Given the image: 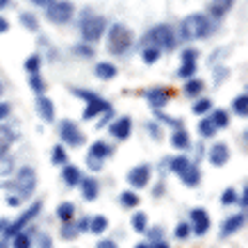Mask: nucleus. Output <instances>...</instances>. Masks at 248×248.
<instances>
[{
  "instance_id": "58",
  "label": "nucleus",
  "mask_w": 248,
  "mask_h": 248,
  "mask_svg": "<svg viewBox=\"0 0 248 248\" xmlns=\"http://www.w3.org/2000/svg\"><path fill=\"white\" fill-rule=\"evenodd\" d=\"M0 248H7V244H0Z\"/></svg>"
},
{
  "instance_id": "10",
  "label": "nucleus",
  "mask_w": 248,
  "mask_h": 248,
  "mask_svg": "<svg viewBox=\"0 0 248 248\" xmlns=\"http://www.w3.org/2000/svg\"><path fill=\"white\" fill-rule=\"evenodd\" d=\"M109 132H112V137H116V139H128L130 132H132V121L128 119V116H121L119 121H114L112 128H109Z\"/></svg>"
},
{
  "instance_id": "5",
  "label": "nucleus",
  "mask_w": 248,
  "mask_h": 248,
  "mask_svg": "<svg viewBox=\"0 0 248 248\" xmlns=\"http://www.w3.org/2000/svg\"><path fill=\"white\" fill-rule=\"evenodd\" d=\"M34 187H37V173H34V169L23 166L21 171L16 173V189L21 191L18 198H28V196H32Z\"/></svg>"
},
{
  "instance_id": "51",
  "label": "nucleus",
  "mask_w": 248,
  "mask_h": 248,
  "mask_svg": "<svg viewBox=\"0 0 248 248\" xmlns=\"http://www.w3.org/2000/svg\"><path fill=\"white\" fill-rule=\"evenodd\" d=\"M32 2H34V5H41V7H50L55 0H32Z\"/></svg>"
},
{
  "instance_id": "36",
  "label": "nucleus",
  "mask_w": 248,
  "mask_h": 248,
  "mask_svg": "<svg viewBox=\"0 0 248 248\" xmlns=\"http://www.w3.org/2000/svg\"><path fill=\"white\" fill-rule=\"evenodd\" d=\"M14 171V162L9 155H0V175H9Z\"/></svg>"
},
{
  "instance_id": "6",
  "label": "nucleus",
  "mask_w": 248,
  "mask_h": 248,
  "mask_svg": "<svg viewBox=\"0 0 248 248\" xmlns=\"http://www.w3.org/2000/svg\"><path fill=\"white\" fill-rule=\"evenodd\" d=\"M46 16H48V21L53 23H68L71 21V16H73V5L66 2V0H55L50 7H46Z\"/></svg>"
},
{
  "instance_id": "12",
  "label": "nucleus",
  "mask_w": 248,
  "mask_h": 248,
  "mask_svg": "<svg viewBox=\"0 0 248 248\" xmlns=\"http://www.w3.org/2000/svg\"><path fill=\"white\" fill-rule=\"evenodd\" d=\"M191 221H194L196 234H205L210 230V217H207V212H205L203 207H198V210L191 212Z\"/></svg>"
},
{
  "instance_id": "14",
  "label": "nucleus",
  "mask_w": 248,
  "mask_h": 248,
  "mask_svg": "<svg viewBox=\"0 0 248 248\" xmlns=\"http://www.w3.org/2000/svg\"><path fill=\"white\" fill-rule=\"evenodd\" d=\"M37 112L41 114V119L44 121H55V105H53V100L50 98H46V96H39L37 98Z\"/></svg>"
},
{
  "instance_id": "40",
  "label": "nucleus",
  "mask_w": 248,
  "mask_h": 248,
  "mask_svg": "<svg viewBox=\"0 0 248 248\" xmlns=\"http://www.w3.org/2000/svg\"><path fill=\"white\" fill-rule=\"evenodd\" d=\"M196 66H198L196 62H185V64L180 66V71H178V76L180 78H191L196 73Z\"/></svg>"
},
{
  "instance_id": "46",
  "label": "nucleus",
  "mask_w": 248,
  "mask_h": 248,
  "mask_svg": "<svg viewBox=\"0 0 248 248\" xmlns=\"http://www.w3.org/2000/svg\"><path fill=\"white\" fill-rule=\"evenodd\" d=\"M187 234H189V226H187V223H180V226L175 228V237H178V239H187Z\"/></svg>"
},
{
  "instance_id": "29",
  "label": "nucleus",
  "mask_w": 248,
  "mask_h": 248,
  "mask_svg": "<svg viewBox=\"0 0 248 248\" xmlns=\"http://www.w3.org/2000/svg\"><path fill=\"white\" fill-rule=\"evenodd\" d=\"M230 5H232V0H214L212 2V7H210V12L214 16H223L230 9Z\"/></svg>"
},
{
  "instance_id": "37",
  "label": "nucleus",
  "mask_w": 248,
  "mask_h": 248,
  "mask_svg": "<svg viewBox=\"0 0 248 248\" xmlns=\"http://www.w3.org/2000/svg\"><path fill=\"white\" fill-rule=\"evenodd\" d=\"M141 55H143V62H148V64H155V62L159 60L162 50H157V48H143Z\"/></svg>"
},
{
  "instance_id": "34",
  "label": "nucleus",
  "mask_w": 248,
  "mask_h": 248,
  "mask_svg": "<svg viewBox=\"0 0 248 248\" xmlns=\"http://www.w3.org/2000/svg\"><path fill=\"white\" fill-rule=\"evenodd\" d=\"M201 91H203V82H201V80H189V82L185 84V93L191 98H196Z\"/></svg>"
},
{
  "instance_id": "43",
  "label": "nucleus",
  "mask_w": 248,
  "mask_h": 248,
  "mask_svg": "<svg viewBox=\"0 0 248 248\" xmlns=\"http://www.w3.org/2000/svg\"><path fill=\"white\" fill-rule=\"evenodd\" d=\"M39 64H41L39 55H32V57H28V62H25V68H28L30 73H37V71H39Z\"/></svg>"
},
{
  "instance_id": "17",
  "label": "nucleus",
  "mask_w": 248,
  "mask_h": 248,
  "mask_svg": "<svg viewBox=\"0 0 248 248\" xmlns=\"http://www.w3.org/2000/svg\"><path fill=\"white\" fill-rule=\"evenodd\" d=\"M80 185H82V198L84 201H96L98 198V182H96V178H82Z\"/></svg>"
},
{
  "instance_id": "39",
  "label": "nucleus",
  "mask_w": 248,
  "mask_h": 248,
  "mask_svg": "<svg viewBox=\"0 0 248 248\" xmlns=\"http://www.w3.org/2000/svg\"><path fill=\"white\" fill-rule=\"evenodd\" d=\"M50 159H53V164H66V151L62 146H55Z\"/></svg>"
},
{
  "instance_id": "13",
  "label": "nucleus",
  "mask_w": 248,
  "mask_h": 248,
  "mask_svg": "<svg viewBox=\"0 0 248 248\" xmlns=\"http://www.w3.org/2000/svg\"><path fill=\"white\" fill-rule=\"evenodd\" d=\"M109 109H112V107L107 105L105 100H103V98H93V100H89V105H87V109H84V114H82V119H93V116H96V114H100V112H109Z\"/></svg>"
},
{
  "instance_id": "32",
  "label": "nucleus",
  "mask_w": 248,
  "mask_h": 248,
  "mask_svg": "<svg viewBox=\"0 0 248 248\" xmlns=\"http://www.w3.org/2000/svg\"><path fill=\"white\" fill-rule=\"evenodd\" d=\"M232 107H234V114L246 116V112H248V96H237L232 100Z\"/></svg>"
},
{
  "instance_id": "9",
  "label": "nucleus",
  "mask_w": 248,
  "mask_h": 248,
  "mask_svg": "<svg viewBox=\"0 0 248 248\" xmlns=\"http://www.w3.org/2000/svg\"><path fill=\"white\" fill-rule=\"evenodd\" d=\"M128 182L135 189H143L148 182H151V166H148V164H139V166H135V169H130Z\"/></svg>"
},
{
  "instance_id": "47",
  "label": "nucleus",
  "mask_w": 248,
  "mask_h": 248,
  "mask_svg": "<svg viewBox=\"0 0 248 248\" xmlns=\"http://www.w3.org/2000/svg\"><path fill=\"white\" fill-rule=\"evenodd\" d=\"M157 116H159V121H164V123H169V125H173V128H182V125H180V121L171 119V116H166V114L157 112Z\"/></svg>"
},
{
  "instance_id": "22",
  "label": "nucleus",
  "mask_w": 248,
  "mask_h": 248,
  "mask_svg": "<svg viewBox=\"0 0 248 248\" xmlns=\"http://www.w3.org/2000/svg\"><path fill=\"white\" fill-rule=\"evenodd\" d=\"M171 143H173V148H178V151H187L189 148V135L185 132V130H175L171 137Z\"/></svg>"
},
{
  "instance_id": "25",
  "label": "nucleus",
  "mask_w": 248,
  "mask_h": 248,
  "mask_svg": "<svg viewBox=\"0 0 248 248\" xmlns=\"http://www.w3.org/2000/svg\"><path fill=\"white\" fill-rule=\"evenodd\" d=\"M12 246L14 248H32V237L28 232H16L12 237Z\"/></svg>"
},
{
  "instance_id": "35",
  "label": "nucleus",
  "mask_w": 248,
  "mask_h": 248,
  "mask_svg": "<svg viewBox=\"0 0 248 248\" xmlns=\"http://www.w3.org/2000/svg\"><path fill=\"white\" fill-rule=\"evenodd\" d=\"M210 121L217 125V130L218 128H226V125H228V114L223 112V109H217V112H212Z\"/></svg>"
},
{
  "instance_id": "16",
  "label": "nucleus",
  "mask_w": 248,
  "mask_h": 248,
  "mask_svg": "<svg viewBox=\"0 0 248 248\" xmlns=\"http://www.w3.org/2000/svg\"><path fill=\"white\" fill-rule=\"evenodd\" d=\"M146 98H148V103H151L155 109H159V107H164L166 103H169V91L151 89V91H146Z\"/></svg>"
},
{
  "instance_id": "3",
  "label": "nucleus",
  "mask_w": 248,
  "mask_h": 248,
  "mask_svg": "<svg viewBox=\"0 0 248 248\" xmlns=\"http://www.w3.org/2000/svg\"><path fill=\"white\" fill-rule=\"evenodd\" d=\"M107 48H109V53L114 55H125L130 50V46H132V34H130L128 28H123V25H112L109 32H107Z\"/></svg>"
},
{
  "instance_id": "21",
  "label": "nucleus",
  "mask_w": 248,
  "mask_h": 248,
  "mask_svg": "<svg viewBox=\"0 0 248 248\" xmlns=\"http://www.w3.org/2000/svg\"><path fill=\"white\" fill-rule=\"evenodd\" d=\"M180 178H182V182H185L187 187H196V185L201 182V169H198L196 164H189V169L182 173Z\"/></svg>"
},
{
  "instance_id": "15",
  "label": "nucleus",
  "mask_w": 248,
  "mask_h": 248,
  "mask_svg": "<svg viewBox=\"0 0 248 248\" xmlns=\"http://www.w3.org/2000/svg\"><path fill=\"white\" fill-rule=\"evenodd\" d=\"M16 135L14 130L7 128V125H0V155H7V151L14 146Z\"/></svg>"
},
{
  "instance_id": "50",
  "label": "nucleus",
  "mask_w": 248,
  "mask_h": 248,
  "mask_svg": "<svg viewBox=\"0 0 248 248\" xmlns=\"http://www.w3.org/2000/svg\"><path fill=\"white\" fill-rule=\"evenodd\" d=\"M162 237H164V230H159V228H155V230H151V239H162Z\"/></svg>"
},
{
  "instance_id": "52",
  "label": "nucleus",
  "mask_w": 248,
  "mask_h": 248,
  "mask_svg": "<svg viewBox=\"0 0 248 248\" xmlns=\"http://www.w3.org/2000/svg\"><path fill=\"white\" fill-rule=\"evenodd\" d=\"M7 30H9V23L5 21L2 16H0V34H2V32H7Z\"/></svg>"
},
{
  "instance_id": "8",
  "label": "nucleus",
  "mask_w": 248,
  "mask_h": 248,
  "mask_svg": "<svg viewBox=\"0 0 248 248\" xmlns=\"http://www.w3.org/2000/svg\"><path fill=\"white\" fill-rule=\"evenodd\" d=\"M39 210H41V203H34V205H32V207H30V210H28V212H23V214H21V217H18V218H16L14 223H9V226H7V230H5V232H7L9 237H14L16 232H23V228H25V226H28V223H30V221H32V218L37 217V214H39Z\"/></svg>"
},
{
  "instance_id": "24",
  "label": "nucleus",
  "mask_w": 248,
  "mask_h": 248,
  "mask_svg": "<svg viewBox=\"0 0 248 248\" xmlns=\"http://www.w3.org/2000/svg\"><path fill=\"white\" fill-rule=\"evenodd\" d=\"M107 226H109V221H107V217H103V214H98V217H91V218H89L91 232L103 234V232L107 230Z\"/></svg>"
},
{
  "instance_id": "41",
  "label": "nucleus",
  "mask_w": 248,
  "mask_h": 248,
  "mask_svg": "<svg viewBox=\"0 0 248 248\" xmlns=\"http://www.w3.org/2000/svg\"><path fill=\"white\" fill-rule=\"evenodd\" d=\"M21 23H23V25H25V28H28V30H32V32H34V30H37V28H39L37 18H34V16H32V14H21Z\"/></svg>"
},
{
  "instance_id": "4",
  "label": "nucleus",
  "mask_w": 248,
  "mask_h": 248,
  "mask_svg": "<svg viewBox=\"0 0 248 248\" xmlns=\"http://www.w3.org/2000/svg\"><path fill=\"white\" fill-rule=\"evenodd\" d=\"M105 30H107V21L103 18V16L84 14L82 23H80V32H82V39H84V41L93 44V41H98V39L105 34Z\"/></svg>"
},
{
  "instance_id": "30",
  "label": "nucleus",
  "mask_w": 248,
  "mask_h": 248,
  "mask_svg": "<svg viewBox=\"0 0 248 248\" xmlns=\"http://www.w3.org/2000/svg\"><path fill=\"white\" fill-rule=\"evenodd\" d=\"M73 214H76V205L73 203H62L60 207H57V217H60L62 221H66V223H68V218H73Z\"/></svg>"
},
{
  "instance_id": "49",
  "label": "nucleus",
  "mask_w": 248,
  "mask_h": 248,
  "mask_svg": "<svg viewBox=\"0 0 248 248\" xmlns=\"http://www.w3.org/2000/svg\"><path fill=\"white\" fill-rule=\"evenodd\" d=\"M96 248H119L114 241H109V239H103V241H98V246Z\"/></svg>"
},
{
  "instance_id": "20",
  "label": "nucleus",
  "mask_w": 248,
  "mask_h": 248,
  "mask_svg": "<svg viewBox=\"0 0 248 248\" xmlns=\"http://www.w3.org/2000/svg\"><path fill=\"white\" fill-rule=\"evenodd\" d=\"M62 180L66 182L68 187H76V185H80V180H82L80 169H78V166H64V171H62Z\"/></svg>"
},
{
  "instance_id": "27",
  "label": "nucleus",
  "mask_w": 248,
  "mask_h": 248,
  "mask_svg": "<svg viewBox=\"0 0 248 248\" xmlns=\"http://www.w3.org/2000/svg\"><path fill=\"white\" fill-rule=\"evenodd\" d=\"M121 205H123L125 210H135L137 205H139V196L132 194V191H123V194H121Z\"/></svg>"
},
{
  "instance_id": "11",
  "label": "nucleus",
  "mask_w": 248,
  "mask_h": 248,
  "mask_svg": "<svg viewBox=\"0 0 248 248\" xmlns=\"http://www.w3.org/2000/svg\"><path fill=\"white\" fill-rule=\"evenodd\" d=\"M228 159H230V148H228L226 143H214L210 148V162L214 166L228 164Z\"/></svg>"
},
{
  "instance_id": "48",
  "label": "nucleus",
  "mask_w": 248,
  "mask_h": 248,
  "mask_svg": "<svg viewBox=\"0 0 248 248\" xmlns=\"http://www.w3.org/2000/svg\"><path fill=\"white\" fill-rule=\"evenodd\" d=\"M9 112H12V107H9L7 103H0V121H5V119H7Z\"/></svg>"
},
{
  "instance_id": "53",
  "label": "nucleus",
  "mask_w": 248,
  "mask_h": 248,
  "mask_svg": "<svg viewBox=\"0 0 248 248\" xmlns=\"http://www.w3.org/2000/svg\"><path fill=\"white\" fill-rule=\"evenodd\" d=\"M7 203H9V205H18V203H21V198H18V196H9Z\"/></svg>"
},
{
  "instance_id": "26",
  "label": "nucleus",
  "mask_w": 248,
  "mask_h": 248,
  "mask_svg": "<svg viewBox=\"0 0 248 248\" xmlns=\"http://www.w3.org/2000/svg\"><path fill=\"white\" fill-rule=\"evenodd\" d=\"M189 164H191V162H189V159L185 157V155H178L175 159H171V171H173V173H178V175H182V173H185V171L189 169Z\"/></svg>"
},
{
  "instance_id": "45",
  "label": "nucleus",
  "mask_w": 248,
  "mask_h": 248,
  "mask_svg": "<svg viewBox=\"0 0 248 248\" xmlns=\"http://www.w3.org/2000/svg\"><path fill=\"white\" fill-rule=\"evenodd\" d=\"M182 60H185V62H196V60H198V50H194V48L182 50Z\"/></svg>"
},
{
  "instance_id": "18",
  "label": "nucleus",
  "mask_w": 248,
  "mask_h": 248,
  "mask_svg": "<svg viewBox=\"0 0 248 248\" xmlns=\"http://www.w3.org/2000/svg\"><path fill=\"white\" fill-rule=\"evenodd\" d=\"M241 228H244V214L239 212V214L230 217L226 223H223V230H221V234H223V237H228V234H234L237 230H241Z\"/></svg>"
},
{
  "instance_id": "44",
  "label": "nucleus",
  "mask_w": 248,
  "mask_h": 248,
  "mask_svg": "<svg viewBox=\"0 0 248 248\" xmlns=\"http://www.w3.org/2000/svg\"><path fill=\"white\" fill-rule=\"evenodd\" d=\"M62 237H64V239H76V237H78L76 226H71V223H66V226H64V230H62Z\"/></svg>"
},
{
  "instance_id": "2",
  "label": "nucleus",
  "mask_w": 248,
  "mask_h": 248,
  "mask_svg": "<svg viewBox=\"0 0 248 248\" xmlns=\"http://www.w3.org/2000/svg\"><path fill=\"white\" fill-rule=\"evenodd\" d=\"M143 48H157V50H173L175 48V32L169 25H157L143 37Z\"/></svg>"
},
{
  "instance_id": "55",
  "label": "nucleus",
  "mask_w": 248,
  "mask_h": 248,
  "mask_svg": "<svg viewBox=\"0 0 248 248\" xmlns=\"http://www.w3.org/2000/svg\"><path fill=\"white\" fill-rule=\"evenodd\" d=\"M151 248H169V244H166V241H157V244H155V246H151Z\"/></svg>"
},
{
  "instance_id": "33",
  "label": "nucleus",
  "mask_w": 248,
  "mask_h": 248,
  "mask_svg": "<svg viewBox=\"0 0 248 248\" xmlns=\"http://www.w3.org/2000/svg\"><path fill=\"white\" fill-rule=\"evenodd\" d=\"M30 87L34 93H39V96H44V91H46V82H44V78L39 76V73H32L30 78Z\"/></svg>"
},
{
  "instance_id": "31",
  "label": "nucleus",
  "mask_w": 248,
  "mask_h": 248,
  "mask_svg": "<svg viewBox=\"0 0 248 248\" xmlns=\"http://www.w3.org/2000/svg\"><path fill=\"white\" fill-rule=\"evenodd\" d=\"M198 132H201L203 137H214L217 135V125H214L210 119H201V123H198Z\"/></svg>"
},
{
  "instance_id": "56",
  "label": "nucleus",
  "mask_w": 248,
  "mask_h": 248,
  "mask_svg": "<svg viewBox=\"0 0 248 248\" xmlns=\"http://www.w3.org/2000/svg\"><path fill=\"white\" fill-rule=\"evenodd\" d=\"M135 248H151V244H137Z\"/></svg>"
},
{
  "instance_id": "42",
  "label": "nucleus",
  "mask_w": 248,
  "mask_h": 248,
  "mask_svg": "<svg viewBox=\"0 0 248 248\" xmlns=\"http://www.w3.org/2000/svg\"><path fill=\"white\" fill-rule=\"evenodd\" d=\"M221 203H223V205L237 203V191H234V189H226V191H223V196H221Z\"/></svg>"
},
{
  "instance_id": "19",
  "label": "nucleus",
  "mask_w": 248,
  "mask_h": 248,
  "mask_svg": "<svg viewBox=\"0 0 248 248\" xmlns=\"http://www.w3.org/2000/svg\"><path fill=\"white\" fill-rule=\"evenodd\" d=\"M109 155H112V148H109L105 141H93L91 143V148H89V157L91 159H98V162H100V159L109 157Z\"/></svg>"
},
{
  "instance_id": "54",
  "label": "nucleus",
  "mask_w": 248,
  "mask_h": 248,
  "mask_svg": "<svg viewBox=\"0 0 248 248\" xmlns=\"http://www.w3.org/2000/svg\"><path fill=\"white\" fill-rule=\"evenodd\" d=\"M9 226V221H5V218H0V232H5Z\"/></svg>"
},
{
  "instance_id": "28",
  "label": "nucleus",
  "mask_w": 248,
  "mask_h": 248,
  "mask_svg": "<svg viewBox=\"0 0 248 248\" xmlns=\"http://www.w3.org/2000/svg\"><path fill=\"white\" fill-rule=\"evenodd\" d=\"M132 228H135L137 232H146L148 230V217L143 212H137L135 217H132Z\"/></svg>"
},
{
  "instance_id": "38",
  "label": "nucleus",
  "mask_w": 248,
  "mask_h": 248,
  "mask_svg": "<svg viewBox=\"0 0 248 248\" xmlns=\"http://www.w3.org/2000/svg\"><path fill=\"white\" fill-rule=\"evenodd\" d=\"M194 114H205V112H210L212 109V100H207V98H201V100H196L194 103Z\"/></svg>"
},
{
  "instance_id": "7",
  "label": "nucleus",
  "mask_w": 248,
  "mask_h": 248,
  "mask_svg": "<svg viewBox=\"0 0 248 248\" xmlns=\"http://www.w3.org/2000/svg\"><path fill=\"white\" fill-rule=\"evenodd\" d=\"M60 137H62V141L68 143L71 148H78V146H82L84 143V135L80 132V128H78L73 121H62Z\"/></svg>"
},
{
  "instance_id": "1",
  "label": "nucleus",
  "mask_w": 248,
  "mask_h": 248,
  "mask_svg": "<svg viewBox=\"0 0 248 248\" xmlns=\"http://www.w3.org/2000/svg\"><path fill=\"white\" fill-rule=\"evenodd\" d=\"M212 30H214V23H212L207 16L191 14L180 23L178 37H180L182 41H196V39H205L207 34H212Z\"/></svg>"
},
{
  "instance_id": "57",
  "label": "nucleus",
  "mask_w": 248,
  "mask_h": 248,
  "mask_svg": "<svg viewBox=\"0 0 248 248\" xmlns=\"http://www.w3.org/2000/svg\"><path fill=\"white\" fill-rule=\"evenodd\" d=\"M7 2H9V0H0V9L5 7V5H7Z\"/></svg>"
},
{
  "instance_id": "23",
  "label": "nucleus",
  "mask_w": 248,
  "mask_h": 248,
  "mask_svg": "<svg viewBox=\"0 0 248 248\" xmlns=\"http://www.w3.org/2000/svg\"><path fill=\"white\" fill-rule=\"evenodd\" d=\"M96 76L100 78V80H112V78L116 76V66H114V64H107V62H100V64H96Z\"/></svg>"
},
{
  "instance_id": "59",
  "label": "nucleus",
  "mask_w": 248,
  "mask_h": 248,
  "mask_svg": "<svg viewBox=\"0 0 248 248\" xmlns=\"http://www.w3.org/2000/svg\"><path fill=\"white\" fill-rule=\"evenodd\" d=\"M0 93H2V84H0Z\"/></svg>"
}]
</instances>
